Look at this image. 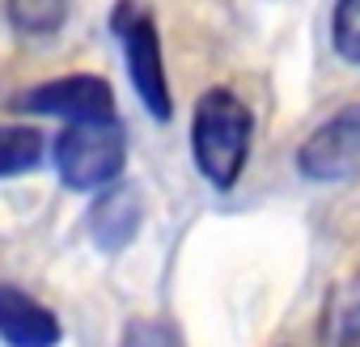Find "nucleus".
I'll list each match as a JSON object with an SVG mask.
<instances>
[{"instance_id":"nucleus-1","label":"nucleus","mask_w":360,"mask_h":347,"mask_svg":"<svg viewBox=\"0 0 360 347\" xmlns=\"http://www.w3.org/2000/svg\"><path fill=\"white\" fill-rule=\"evenodd\" d=\"M250 131H255V119L246 110V102L229 89H208L200 102H195V119H191V152H195V165L200 174L229 191L242 169H246V157H250Z\"/></svg>"},{"instance_id":"nucleus-11","label":"nucleus","mask_w":360,"mask_h":347,"mask_svg":"<svg viewBox=\"0 0 360 347\" xmlns=\"http://www.w3.org/2000/svg\"><path fill=\"white\" fill-rule=\"evenodd\" d=\"M339 339H343V343H360V305H356V309H347V317H343V330H339Z\"/></svg>"},{"instance_id":"nucleus-4","label":"nucleus","mask_w":360,"mask_h":347,"mask_svg":"<svg viewBox=\"0 0 360 347\" xmlns=\"http://www.w3.org/2000/svg\"><path fill=\"white\" fill-rule=\"evenodd\" d=\"M297 165L309 183H343L360 169V102L330 114L297 152Z\"/></svg>"},{"instance_id":"nucleus-2","label":"nucleus","mask_w":360,"mask_h":347,"mask_svg":"<svg viewBox=\"0 0 360 347\" xmlns=\"http://www.w3.org/2000/svg\"><path fill=\"white\" fill-rule=\"evenodd\" d=\"M127 165V136L115 119H81L56 136V169L68 191H106Z\"/></svg>"},{"instance_id":"nucleus-9","label":"nucleus","mask_w":360,"mask_h":347,"mask_svg":"<svg viewBox=\"0 0 360 347\" xmlns=\"http://www.w3.org/2000/svg\"><path fill=\"white\" fill-rule=\"evenodd\" d=\"M9 18L22 34H51L68 18V0H9Z\"/></svg>"},{"instance_id":"nucleus-3","label":"nucleus","mask_w":360,"mask_h":347,"mask_svg":"<svg viewBox=\"0 0 360 347\" xmlns=\"http://www.w3.org/2000/svg\"><path fill=\"white\" fill-rule=\"evenodd\" d=\"M115 34L127 60V77L140 93V102L148 106L153 119H169L174 102H169V85H165V60H161V39L148 13H140L136 5H119L115 9Z\"/></svg>"},{"instance_id":"nucleus-10","label":"nucleus","mask_w":360,"mask_h":347,"mask_svg":"<svg viewBox=\"0 0 360 347\" xmlns=\"http://www.w3.org/2000/svg\"><path fill=\"white\" fill-rule=\"evenodd\" d=\"M335 51L347 64H360V0H335Z\"/></svg>"},{"instance_id":"nucleus-8","label":"nucleus","mask_w":360,"mask_h":347,"mask_svg":"<svg viewBox=\"0 0 360 347\" xmlns=\"http://www.w3.org/2000/svg\"><path fill=\"white\" fill-rule=\"evenodd\" d=\"M43 157V136L34 127H0V178L34 169Z\"/></svg>"},{"instance_id":"nucleus-7","label":"nucleus","mask_w":360,"mask_h":347,"mask_svg":"<svg viewBox=\"0 0 360 347\" xmlns=\"http://www.w3.org/2000/svg\"><path fill=\"white\" fill-rule=\"evenodd\" d=\"M140 229V195L136 191H106L89 212V233L102 250H123Z\"/></svg>"},{"instance_id":"nucleus-6","label":"nucleus","mask_w":360,"mask_h":347,"mask_svg":"<svg viewBox=\"0 0 360 347\" xmlns=\"http://www.w3.org/2000/svg\"><path fill=\"white\" fill-rule=\"evenodd\" d=\"M0 339H9L18 347H47L60 339V322L30 292L0 284Z\"/></svg>"},{"instance_id":"nucleus-5","label":"nucleus","mask_w":360,"mask_h":347,"mask_svg":"<svg viewBox=\"0 0 360 347\" xmlns=\"http://www.w3.org/2000/svg\"><path fill=\"white\" fill-rule=\"evenodd\" d=\"M18 110L68 119V123H81V119H115V93H110V85L102 77L72 72V77L43 81V85L26 89L18 98Z\"/></svg>"}]
</instances>
